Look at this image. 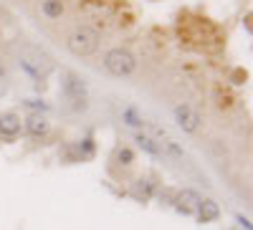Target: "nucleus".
<instances>
[{"instance_id":"obj_11","label":"nucleus","mask_w":253,"mask_h":230,"mask_svg":"<svg viewBox=\"0 0 253 230\" xmlns=\"http://www.w3.org/2000/svg\"><path fill=\"white\" fill-rule=\"evenodd\" d=\"M43 13L48 18H58L63 13V3H61V0H46V3H43Z\"/></svg>"},{"instance_id":"obj_1","label":"nucleus","mask_w":253,"mask_h":230,"mask_svg":"<svg viewBox=\"0 0 253 230\" xmlns=\"http://www.w3.org/2000/svg\"><path fill=\"white\" fill-rule=\"evenodd\" d=\"M18 61H20V66H23L31 76H36V78H43L53 69L51 56L43 53L41 48H36V46H20L18 48Z\"/></svg>"},{"instance_id":"obj_16","label":"nucleus","mask_w":253,"mask_h":230,"mask_svg":"<svg viewBox=\"0 0 253 230\" xmlns=\"http://www.w3.org/2000/svg\"><path fill=\"white\" fill-rule=\"evenodd\" d=\"M117 159H119L122 164H132L134 154H132V150H126V147H124V150H119V152H117Z\"/></svg>"},{"instance_id":"obj_10","label":"nucleus","mask_w":253,"mask_h":230,"mask_svg":"<svg viewBox=\"0 0 253 230\" xmlns=\"http://www.w3.org/2000/svg\"><path fill=\"white\" fill-rule=\"evenodd\" d=\"M137 144H139V147L147 152V154H152V157H157L160 152H162V147H160V144L152 139V137H147V134H137V139H134Z\"/></svg>"},{"instance_id":"obj_9","label":"nucleus","mask_w":253,"mask_h":230,"mask_svg":"<svg viewBox=\"0 0 253 230\" xmlns=\"http://www.w3.org/2000/svg\"><path fill=\"white\" fill-rule=\"evenodd\" d=\"M218 215H220V207L213 200H200V205H198V220L200 223H213Z\"/></svg>"},{"instance_id":"obj_14","label":"nucleus","mask_w":253,"mask_h":230,"mask_svg":"<svg viewBox=\"0 0 253 230\" xmlns=\"http://www.w3.org/2000/svg\"><path fill=\"white\" fill-rule=\"evenodd\" d=\"M160 147H165L170 154H175V157H182V147H177V144L172 142V139H165V142H160Z\"/></svg>"},{"instance_id":"obj_13","label":"nucleus","mask_w":253,"mask_h":230,"mask_svg":"<svg viewBox=\"0 0 253 230\" xmlns=\"http://www.w3.org/2000/svg\"><path fill=\"white\" fill-rule=\"evenodd\" d=\"M26 109H31V112H46L48 104H46L43 99H28V101H26Z\"/></svg>"},{"instance_id":"obj_2","label":"nucleus","mask_w":253,"mask_h":230,"mask_svg":"<svg viewBox=\"0 0 253 230\" xmlns=\"http://www.w3.org/2000/svg\"><path fill=\"white\" fill-rule=\"evenodd\" d=\"M104 69H107L112 76H129L137 69V58L126 51V48H112L107 56H104Z\"/></svg>"},{"instance_id":"obj_7","label":"nucleus","mask_w":253,"mask_h":230,"mask_svg":"<svg viewBox=\"0 0 253 230\" xmlns=\"http://www.w3.org/2000/svg\"><path fill=\"white\" fill-rule=\"evenodd\" d=\"M20 129H23V124H20L18 114H0V137L13 139L15 134H20Z\"/></svg>"},{"instance_id":"obj_6","label":"nucleus","mask_w":253,"mask_h":230,"mask_svg":"<svg viewBox=\"0 0 253 230\" xmlns=\"http://www.w3.org/2000/svg\"><path fill=\"white\" fill-rule=\"evenodd\" d=\"M200 200H203V197H200L198 192H193V190H182V192H177V197H175V210L182 213V215H195Z\"/></svg>"},{"instance_id":"obj_15","label":"nucleus","mask_w":253,"mask_h":230,"mask_svg":"<svg viewBox=\"0 0 253 230\" xmlns=\"http://www.w3.org/2000/svg\"><path fill=\"white\" fill-rule=\"evenodd\" d=\"M124 119H126V124H129V127H142V119H139L132 109H126V112H124Z\"/></svg>"},{"instance_id":"obj_8","label":"nucleus","mask_w":253,"mask_h":230,"mask_svg":"<svg viewBox=\"0 0 253 230\" xmlns=\"http://www.w3.org/2000/svg\"><path fill=\"white\" fill-rule=\"evenodd\" d=\"M23 127L31 137H46L48 129H51V124L46 121V116H41V114H31L26 121H23Z\"/></svg>"},{"instance_id":"obj_4","label":"nucleus","mask_w":253,"mask_h":230,"mask_svg":"<svg viewBox=\"0 0 253 230\" xmlns=\"http://www.w3.org/2000/svg\"><path fill=\"white\" fill-rule=\"evenodd\" d=\"M63 94L74 101V109H86V83L84 78H79L76 74H63Z\"/></svg>"},{"instance_id":"obj_5","label":"nucleus","mask_w":253,"mask_h":230,"mask_svg":"<svg viewBox=\"0 0 253 230\" xmlns=\"http://www.w3.org/2000/svg\"><path fill=\"white\" fill-rule=\"evenodd\" d=\"M175 121H177V127H180L182 132L193 134V132H198V127H200V114H198L195 109H190L187 104H182V107L175 109Z\"/></svg>"},{"instance_id":"obj_3","label":"nucleus","mask_w":253,"mask_h":230,"mask_svg":"<svg viewBox=\"0 0 253 230\" xmlns=\"http://www.w3.org/2000/svg\"><path fill=\"white\" fill-rule=\"evenodd\" d=\"M99 48V33L94 28L81 26L69 36V51L74 56H91Z\"/></svg>"},{"instance_id":"obj_12","label":"nucleus","mask_w":253,"mask_h":230,"mask_svg":"<svg viewBox=\"0 0 253 230\" xmlns=\"http://www.w3.org/2000/svg\"><path fill=\"white\" fill-rule=\"evenodd\" d=\"M134 195H137L139 200H147V197H150V195H152V187H150V182H142V180H139V182L134 185Z\"/></svg>"}]
</instances>
